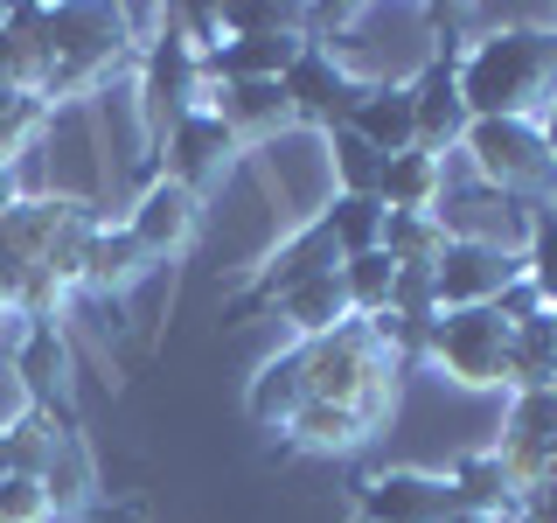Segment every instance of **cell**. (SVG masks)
I'll list each match as a JSON object with an SVG mask.
<instances>
[{
	"mask_svg": "<svg viewBox=\"0 0 557 523\" xmlns=\"http://www.w3.org/2000/svg\"><path fill=\"white\" fill-rule=\"evenodd\" d=\"M550 70H557V35L502 28L487 42H474L467 63H453V77H460L467 119H522V105L550 84Z\"/></svg>",
	"mask_w": 557,
	"mask_h": 523,
	"instance_id": "obj_1",
	"label": "cell"
},
{
	"mask_svg": "<svg viewBox=\"0 0 557 523\" xmlns=\"http://www.w3.org/2000/svg\"><path fill=\"white\" fill-rule=\"evenodd\" d=\"M300 377H307V398L321 405H348L370 426V418L391 405V370H383V342L370 336V321H342L335 336H313L300 349Z\"/></svg>",
	"mask_w": 557,
	"mask_h": 523,
	"instance_id": "obj_2",
	"label": "cell"
},
{
	"mask_svg": "<svg viewBox=\"0 0 557 523\" xmlns=\"http://www.w3.org/2000/svg\"><path fill=\"white\" fill-rule=\"evenodd\" d=\"M467 154H474V174L495 196L530 203V209L557 203V161L530 119H474L467 126Z\"/></svg>",
	"mask_w": 557,
	"mask_h": 523,
	"instance_id": "obj_3",
	"label": "cell"
},
{
	"mask_svg": "<svg viewBox=\"0 0 557 523\" xmlns=\"http://www.w3.org/2000/svg\"><path fill=\"white\" fill-rule=\"evenodd\" d=\"M522 279V258L502 252V244H474V238H446V252L432 258V301L440 314L453 307H495L502 287Z\"/></svg>",
	"mask_w": 557,
	"mask_h": 523,
	"instance_id": "obj_4",
	"label": "cell"
},
{
	"mask_svg": "<svg viewBox=\"0 0 557 523\" xmlns=\"http://www.w3.org/2000/svg\"><path fill=\"white\" fill-rule=\"evenodd\" d=\"M425 349L446 363L460 384H502V356H509V321L495 307H453L425 328Z\"/></svg>",
	"mask_w": 557,
	"mask_h": 523,
	"instance_id": "obj_5",
	"label": "cell"
},
{
	"mask_svg": "<svg viewBox=\"0 0 557 523\" xmlns=\"http://www.w3.org/2000/svg\"><path fill=\"white\" fill-rule=\"evenodd\" d=\"M278 92H286V105H293V119H313V126H348V119H356V105H362V92H370V84H356L348 77V70L327 57L321 42H307L300 57L286 63V77H278Z\"/></svg>",
	"mask_w": 557,
	"mask_h": 523,
	"instance_id": "obj_6",
	"label": "cell"
},
{
	"mask_svg": "<svg viewBox=\"0 0 557 523\" xmlns=\"http://www.w3.org/2000/svg\"><path fill=\"white\" fill-rule=\"evenodd\" d=\"M196 92H202V49L188 42V35H161V42L147 49V126H153V139H168L196 112V105H188Z\"/></svg>",
	"mask_w": 557,
	"mask_h": 523,
	"instance_id": "obj_7",
	"label": "cell"
},
{
	"mask_svg": "<svg viewBox=\"0 0 557 523\" xmlns=\"http://www.w3.org/2000/svg\"><path fill=\"white\" fill-rule=\"evenodd\" d=\"M335 266H342L335 238H327L321 223H307V231L293 238V244H286V252L272 258L265 272H258V287H251V293H244V301L231 307V321H244V314H258V307H278V301H286L293 287H307V279H321V272H335Z\"/></svg>",
	"mask_w": 557,
	"mask_h": 523,
	"instance_id": "obj_8",
	"label": "cell"
},
{
	"mask_svg": "<svg viewBox=\"0 0 557 523\" xmlns=\"http://www.w3.org/2000/svg\"><path fill=\"white\" fill-rule=\"evenodd\" d=\"M460 510L453 482H432V475H376L362 488V516L370 523H440Z\"/></svg>",
	"mask_w": 557,
	"mask_h": 523,
	"instance_id": "obj_9",
	"label": "cell"
},
{
	"mask_svg": "<svg viewBox=\"0 0 557 523\" xmlns=\"http://www.w3.org/2000/svg\"><path fill=\"white\" fill-rule=\"evenodd\" d=\"M411 112H418V154H440L446 139H467V105H460V77H453V57L425 63L411 84Z\"/></svg>",
	"mask_w": 557,
	"mask_h": 523,
	"instance_id": "obj_10",
	"label": "cell"
},
{
	"mask_svg": "<svg viewBox=\"0 0 557 523\" xmlns=\"http://www.w3.org/2000/svg\"><path fill=\"white\" fill-rule=\"evenodd\" d=\"M307 49V35H223L202 49V77L244 84V77H286V63Z\"/></svg>",
	"mask_w": 557,
	"mask_h": 523,
	"instance_id": "obj_11",
	"label": "cell"
},
{
	"mask_svg": "<svg viewBox=\"0 0 557 523\" xmlns=\"http://www.w3.org/2000/svg\"><path fill=\"white\" fill-rule=\"evenodd\" d=\"M237 154V133L223 126L216 112H188L182 126L168 133V182H182V188H196L202 174H216L223 161Z\"/></svg>",
	"mask_w": 557,
	"mask_h": 523,
	"instance_id": "obj_12",
	"label": "cell"
},
{
	"mask_svg": "<svg viewBox=\"0 0 557 523\" xmlns=\"http://www.w3.org/2000/svg\"><path fill=\"white\" fill-rule=\"evenodd\" d=\"M126 231L139 238V252H174V244H188V231H196V188H182V182H153L147 196H139V209H133V223Z\"/></svg>",
	"mask_w": 557,
	"mask_h": 523,
	"instance_id": "obj_13",
	"label": "cell"
},
{
	"mask_svg": "<svg viewBox=\"0 0 557 523\" xmlns=\"http://www.w3.org/2000/svg\"><path fill=\"white\" fill-rule=\"evenodd\" d=\"M370 147L391 161V154H411L418 147V112H411V84H370L356 105V119H348Z\"/></svg>",
	"mask_w": 557,
	"mask_h": 523,
	"instance_id": "obj_14",
	"label": "cell"
},
{
	"mask_svg": "<svg viewBox=\"0 0 557 523\" xmlns=\"http://www.w3.org/2000/svg\"><path fill=\"white\" fill-rule=\"evenodd\" d=\"M502 377H509L516 391H550V377H557V321H550V307L509 328V356H502Z\"/></svg>",
	"mask_w": 557,
	"mask_h": 523,
	"instance_id": "obj_15",
	"label": "cell"
},
{
	"mask_svg": "<svg viewBox=\"0 0 557 523\" xmlns=\"http://www.w3.org/2000/svg\"><path fill=\"white\" fill-rule=\"evenodd\" d=\"M63 336H57V321H35L22 349H14V370H22V384L35 391V412L42 418H57L63 412Z\"/></svg>",
	"mask_w": 557,
	"mask_h": 523,
	"instance_id": "obj_16",
	"label": "cell"
},
{
	"mask_svg": "<svg viewBox=\"0 0 557 523\" xmlns=\"http://www.w3.org/2000/svg\"><path fill=\"white\" fill-rule=\"evenodd\" d=\"M216 119L231 133H265V126H286L293 105L278 92V77H244V84H223L216 92Z\"/></svg>",
	"mask_w": 557,
	"mask_h": 523,
	"instance_id": "obj_17",
	"label": "cell"
},
{
	"mask_svg": "<svg viewBox=\"0 0 557 523\" xmlns=\"http://www.w3.org/2000/svg\"><path fill=\"white\" fill-rule=\"evenodd\" d=\"M278 314H286L293 328L313 342V336H335V328L348 321V293H342V266L335 272H321V279H307V287H293L286 301H278Z\"/></svg>",
	"mask_w": 557,
	"mask_h": 523,
	"instance_id": "obj_18",
	"label": "cell"
},
{
	"mask_svg": "<svg viewBox=\"0 0 557 523\" xmlns=\"http://www.w3.org/2000/svg\"><path fill=\"white\" fill-rule=\"evenodd\" d=\"M376 203L383 209H432L440 203V154H391L383 161V182H376Z\"/></svg>",
	"mask_w": 557,
	"mask_h": 523,
	"instance_id": "obj_19",
	"label": "cell"
},
{
	"mask_svg": "<svg viewBox=\"0 0 557 523\" xmlns=\"http://www.w3.org/2000/svg\"><path fill=\"white\" fill-rule=\"evenodd\" d=\"M342 293H348V314H362V321H376V314H391V293H397V266L391 252H362V258H342Z\"/></svg>",
	"mask_w": 557,
	"mask_h": 523,
	"instance_id": "obj_20",
	"label": "cell"
},
{
	"mask_svg": "<svg viewBox=\"0 0 557 523\" xmlns=\"http://www.w3.org/2000/svg\"><path fill=\"white\" fill-rule=\"evenodd\" d=\"M383 217H391V209H383L376 196H335V209L321 217V231L335 238L342 258H362V252L383 244Z\"/></svg>",
	"mask_w": 557,
	"mask_h": 523,
	"instance_id": "obj_21",
	"label": "cell"
},
{
	"mask_svg": "<svg viewBox=\"0 0 557 523\" xmlns=\"http://www.w3.org/2000/svg\"><path fill=\"white\" fill-rule=\"evenodd\" d=\"M383 252H391V266H432L446 252L440 217L432 209H391L383 217Z\"/></svg>",
	"mask_w": 557,
	"mask_h": 523,
	"instance_id": "obj_22",
	"label": "cell"
},
{
	"mask_svg": "<svg viewBox=\"0 0 557 523\" xmlns=\"http://www.w3.org/2000/svg\"><path fill=\"white\" fill-rule=\"evenodd\" d=\"M300 405H307V377H300V349H293V356H278L272 370L251 384V412H258V426H286Z\"/></svg>",
	"mask_w": 557,
	"mask_h": 523,
	"instance_id": "obj_23",
	"label": "cell"
},
{
	"mask_svg": "<svg viewBox=\"0 0 557 523\" xmlns=\"http://www.w3.org/2000/svg\"><path fill=\"white\" fill-rule=\"evenodd\" d=\"M327 147H335V182H342V196H376V182H383V154L362 139L356 126H335L327 133Z\"/></svg>",
	"mask_w": 557,
	"mask_h": 523,
	"instance_id": "obj_24",
	"label": "cell"
},
{
	"mask_svg": "<svg viewBox=\"0 0 557 523\" xmlns=\"http://www.w3.org/2000/svg\"><path fill=\"white\" fill-rule=\"evenodd\" d=\"M453 496H460V510H474V516H487L495 502H509L516 482H509V467H502V453H474V461H460Z\"/></svg>",
	"mask_w": 557,
	"mask_h": 523,
	"instance_id": "obj_25",
	"label": "cell"
},
{
	"mask_svg": "<svg viewBox=\"0 0 557 523\" xmlns=\"http://www.w3.org/2000/svg\"><path fill=\"white\" fill-rule=\"evenodd\" d=\"M139 238L133 231H91V252H84V287H119V279L139 272Z\"/></svg>",
	"mask_w": 557,
	"mask_h": 523,
	"instance_id": "obj_26",
	"label": "cell"
},
{
	"mask_svg": "<svg viewBox=\"0 0 557 523\" xmlns=\"http://www.w3.org/2000/svg\"><path fill=\"white\" fill-rule=\"evenodd\" d=\"M286 433H293L300 447H348V440L362 433V418L348 412V405H321V398H307V405L286 418Z\"/></svg>",
	"mask_w": 557,
	"mask_h": 523,
	"instance_id": "obj_27",
	"label": "cell"
},
{
	"mask_svg": "<svg viewBox=\"0 0 557 523\" xmlns=\"http://www.w3.org/2000/svg\"><path fill=\"white\" fill-rule=\"evenodd\" d=\"M522 279L544 293V307H557V203H544L530 217V258H522Z\"/></svg>",
	"mask_w": 557,
	"mask_h": 523,
	"instance_id": "obj_28",
	"label": "cell"
},
{
	"mask_svg": "<svg viewBox=\"0 0 557 523\" xmlns=\"http://www.w3.org/2000/svg\"><path fill=\"white\" fill-rule=\"evenodd\" d=\"M35 119H42V105H35V92H22V84H8L0 92V168H8V154L22 147V139L35 133Z\"/></svg>",
	"mask_w": 557,
	"mask_h": 523,
	"instance_id": "obj_29",
	"label": "cell"
},
{
	"mask_svg": "<svg viewBox=\"0 0 557 523\" xmlns=\"http://www.w3.org/2000/svg\"><path fill=\"white\" fill-rule=\"evenodd\" d=\"M49 516V488L35 475H0V523H42Z\"/></svg>",
	"mask_w": 557,
	"mask_h": 523,
	"instance_id": "obj_30",
	"label": "cell"
},
{
	"mask_svg": "<svg viewBox=\"0 0 557 523\" xmlns=\"http://www.w3.org/2000/svg\"><path fill=\"white\" fill-rule=\"evenodd\" d=\"M293 22H300L293 8H216V28L231 35H300Z\"/></svg>",
	"mask_w": 557,
	"mask_h": 523,
	"instance_id": "obj_31",
	"label": "cell"
},
{
	"mask_svg": "<svg viewBox=\"0 0 557 523\" xmlns=\"http://www.w3.org/2000/svg\"><path fill=\"white\" fill-rule=\"evenodd\" d=\"M522 523H557V482H530V488H522Z\"/></svg>",
	"mask_w": 557,
	"mask_h": 523,
	"instance_id": "obj_32",
	"label": "cell"
},
{
	"mask_svg": "<svg viewBox=\"0 0 557 523\" xmlns=\"http://www.w3.org/2000/svg\"><path fill=\"white\" fill-rule=\"evenodd\" d=\"M536 133H544V147H550V161H557V98H550V112H544V126H536Z\"/></svg>",
	"mask_w": 557,
	"mask_h": 523,
	"instance_id": "obj_33",
	"label": "cell"
},
{
	"mask_svg": "<svg viewBox=\"0 0 557 523\" xmlns=\"http://www.w3.org/2000/svg\"><path fill=\"white\" fill-rule=\"evenodd\" d=\"M8 209H14V174L0 168V217H8Z\"/></svg>",
	"mask_w": 557,
	"mask_h": 523,
	"instance_id": "obj_34",
	"label": "cell"
},
{
	"mask_svg": "<svg viewBox=\"0 0 557 523\" xmlns=\"http://www.w3.org/2000/svg\"><path fill=\"white\" fill-rule=\"evenodd\" d=\"M440 523H487V516H474V510H453V516H440Z\"/></svg>",
	"mask_w": 557,
	"mask_h": 523,
	"instance_id": "obj_35",
	"label": "cell"
},
{
	"mask_svg": "<svg viewBox=\"0 0 557 523\" xmlns=\"http://www.w3.org/2000/svg\"><path fill=\"white\" fill-rule=\"evenodd\" d=\"M550 405H557V377H550Z\"/></svg>",
	"mask_w": 557,
	"mask_h": 523,
	"instance_id": "obj_36",
	"label": "cell"
},
{
	"mask_svg": "<svg viewBox=\"0 0 557 523\" xmlns=\"http://www.w3.org/2000/svg\"><path fill=\"white\" fill-rule=\"evenodd\" d=\"M550 321H557V307H550Z\"/></svg>",
	"mask_w": 557,
	"mask_h": 523,
	"instance_id": "obj_37",
	"label": "cell"
},
{
	"mask_svg": "<svg viewBox=\"0 0 557 523\" xmlns=\"http://www.w3.org/2000/svg\"><path fill=\"white\" fill-rule=\"evenodd\" d=\"M0 307H8V301H0Z\"/></svg>",
	"mask_w": 557,
	"mask_h": 523,
	"instance_id": "obj_38",
	"label": "cell"
}]
</instances>
